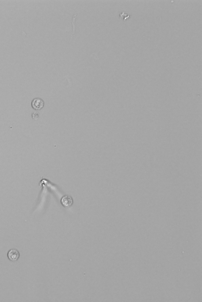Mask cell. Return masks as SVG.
Instances as JSON below:
<instances>
[{"instance_id": "5", "label": "cell", "mask_w": 202, "mask_h": 302, "mask_svg": "<svg viewBox=\"0 0 202 302\" xmlns=\"http://www.w3.org/2000/svg\"><path fill=\"white\" fill-rule=\"evenodd\" d=\"M39 116L40 115H39V113L36 112H34L32 115V119L35 120H36L39 118Z\"/></svg>"}, {"instance_id": "1", "label": "cell", "mask_w": 202, "mask_h": 302, "mask_svg": "<svg viewBox=\"0 0 202 302\" xmlns=\"http://www.w3.org/2000/svg\"><path fill=\"white\" fill-rule=\"evenodd\" d=\"M44 105V101L40 98H35L32 102V108L36 110H40L43 108Z\"/></svg>"}, {"instance_id": "4", "label": "cell", "mask_w": 202, "mask_h": 302, "mask_svg": "<svg viewBox=\"0 0 202 302\" xmlns=\"http://www.w3.org/2000/svg\"><path fill=\"white\" fill-rule=\"evenodd\" d=\"M78 15V13H76V14H74L72 18V25L73 26V34L72 36H74V34H75V20L76 17Z\"/></svg>"}, {"instance_id": "2", "label": "cell", "mask_w": 202, "mask_h": 302, "mask_svg": "<svg viewBox=\"0 0 202 302\" xmlns=\"http://www.w3.org/2000/svg\"><path fill=\"white\" fill-rule=\"evenodd\" d=\"M8 257L10 261H15L20 257V253L16 249H12L8 253Z\"/></svg>"}, {"instance_id": "3", "label": "cell", "mask_w": 202, "mask_h": 302, "mask_svg": "<svg viewBox=\"0 0 202 302\" xmlns=\"http://www.w3.org/2000/svg\"><path fill=\"white\" fill-rule=\"evenodd\" d=\"M61 204L65 207H69L73 204L72 199L69 196H64L61 199Z\"/></svg>"}]
</instances>
